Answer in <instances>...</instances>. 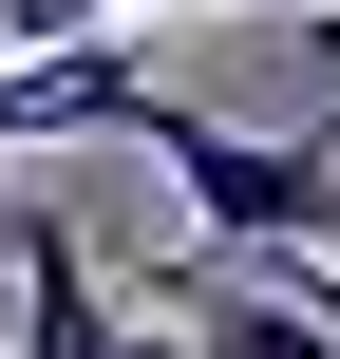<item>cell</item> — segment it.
<instances>
[{
  "label": "cell",
  "mask_w": 340,
  "mask_h": 359,
  "mask_svg": "<svg viewBox=\"0 0 340 359\" xmlns=\"http://www.w3.org/2000/svg\"><path fill=\"white\" fill-rule=\"evenodd\" d=\"M114 284H95V246L57 227V208H0V359H114Z\"/></svg>",
  "instance_id": "2"
},
{
  "label": "cell",
  "mask_w": 340,
  "mask_h": 359,
  "mask_svg": "<svg viewBox=\"0 0 340 359\" xmlns=\"http://www.w3.org/2000/svg\"><path fill=\"white\" fill-rule=\"evenodd\" d=\"M151 114V57L95 19V38H57V57H0V151H38V133H132Z\"/></svg>",
  "instance_id": "3"
},
{
  "label": "cell",
  "mask_w": 340,
  "mask_h": 359,
  "mask_svg": "<svg viewBox=\"0 0 340 359\" xmlns=\"http://www.w3.org/2000/svg\"><path fill=\"white\" fill-rule=\"evenodd\" d=\"M132 151L170 170V208H189L227 265H284V246L340 227V151H322V133H246V114H208V95H151Z\"/></svg>",
  "instance_id": "1"
},
{
  "label": "cell",
  "mask_w": 340,
  "mask_h": 359,
  "mask_svg": "<svg viewBox=\"0 0 340 359\" xmlns=\"http://www.w3.org/2000/svg\"><path fill=\"white\" fill-rule=\"evenodd\" d=\"M114 19H284V0H114Z\"/></svg>",
  "instance_id": "5"
},
{
  "label": "cell",
  "mask_w": 340,
  "mask_h": 359,
  "mask_svg": "<svg viewBox=\"0 0 340 359\" xmlns=\"http://www.w3.org/2000/svg\"><path fill=\"white\" fill-rule=\"evenodd\" d=\"M303 303H322V322H340V265H303Z\"/></svg>",
  "instance_id": "7"
},
{
  "label": "cell",
  "mask_w": 340,
  "mask_h": 359,
  "mask_svg": "<svg viewBox=\"0 0 340 359\" xmlns=\"http://www.w3.org/2000/svg\"><path fill=\"white\" fill-rule=\"evenodd\" d=\"M151 303H189V359H340V322L284 265H208V284H151Z\"/></svg>",
  "instance_id": "4"
},
{
  "label": "cell",
  "mask_w": 340,
  "mask_h": 359,
  "mask_svg": "<svg viewBox=\"0 0 340 359\" xmlns=\"http://www.w3.org/2000/svg\"><path fill=\"white\" fill-rule=\"evenodd\" d=\"M114 359H189V322H114Z\"/></svg>",
  "instance_id": "6"
}]
</instances>
